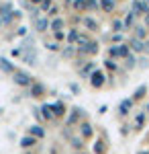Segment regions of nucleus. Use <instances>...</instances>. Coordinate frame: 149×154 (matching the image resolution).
Here are the masks:
<instances>
[{"label": "nucleus", "mask_w": 149, "mask_h": 154, "mask_svg": "<svg viewBox=\"0 0 149 154\" xmlns=\"http://www.w3.org/2000/svg\"><path fill=\"white\" fill-rule=\"evenodd\" d=\"M133 23H135V14H133V12H129V14H127V19H125V27L129 29Z\"/></svg>", "instance_id": "nucleus-25"}, {"label": "nucleus", "mask_w": 149, "mask_h": 154, "mask_svg": "<svg viewBox=\"0 0 149 154\" xmlns=\"http://www.w3.org/2000/svg\"><path fill=\"white\" fill-rule=\"evenodd\" d=\"M143 45H145V41H141L137 37H133V39L129 41V48L133 49V51H143Z\"/></svg>", "instance_id": "nucleus-5"}, {"label": "nucleus", "mask_w": 149, "mask_h": 154, "mask_svg": "<svg viewBox=\"0 0 149 154\" xmlns=\"http://www.w3.org/2000/svg\"><path fill=\"white\" fill-rule=\"evenodd\" d=\"M102 8L106 12H112V8H115V0H102Z\"/></svg>", "instance_id": "nucleus-19"}, {"label": "nucleus", "mask_w": 149, "mask_h": 154, "mask_svg": "<svg viewBox=\"0 0 149 154\" xmlns=\"http://www.w3.org/2000/svg\"><path fill=\"white\" fill-rule=\"evenodd\" d=\"M135 37L143 41V37H145V27H135Z\"/></svg>", "instance_id": "nucleus-24"}, {"label": "nucleus", "mask_w": 149, "mask_h": 154, "mask_svg": "<svg viewBox=\"0 0 149 154\" xmlns=\"http://www.w3.org/2000/svg\"><path fill=\"white\" fill-rule=\"evenodd\" d=\"M143 51H145V54H149V41H145V45H143Z\"/></svg>", "instance_id": "nucleus-39"}, {"label": "nucleus", "mask_w": 149, "mask_h": 154, "mask_svg": "<svg viewBox=\"0 0 149 154\" xmlns=\"http://www.w3.org/2000/svg\"><path fill=\"white\" fill-rule=\"evenodd\" d=\"M80 111H82V109H74V113H72V117L68 119V123H74V121L78 119V115H80Z\"/></svg>", "instance_id": "nucleus-28"}, {"label": "nucleus", "mask_w": 149, "mask_h": 154, "mask_svg": "<svg viewBox=\"0 0 149 154\" xmlns=\"http://www.w3.org/2000/svg\"><path fill=\"white\" fill-rule=\"evenodd\" d=\"M0 70L6 72V74H10V72L14 74V72H16V70H14V66H12V64H10L6 58H0Z\"/></svg>", "instance_id": "nucleus-4"}, {"label": "nucleus", "mask_w": 149, "mask_h": 154, "mask_svg": "<svg viewBox=\"0 0 149 154\" xmlns=\"http://www.w3.org/2000/svg\"><path fill=\"white\" fill-rule=\"evenodd\" d=\"M41 111H43V117L45 119H53V115H55V113H53V105H43Z\"/></svg>", "instance_id": "nucleus-10"}, {"label": "nucleus", "mask_w": 149, "mask_h": 154, "mask_svg": "<svg viewBox=\"0 0 149 154\" xmlns=\"http://www.w3.org/2000/svg\"><path fill=\"white\" fill-rule=\"evenodd\" d=\"M47 27H51V23H49L47 19H37V21H35V29H37V31H47Z\"/></svg>", "instance_id": "nucleus-7"}, {"label": "nucleus", "mask_w": 149, "mask_h": 154, "mask_svg": "<svg viewBox=\"0 0 149 154\" xmlns=\"http://www.w3.org/2000/svg\"><path fill=\"white\" fill-rule=\"evenodd\" d=\"M33 144H35L33 136H25L23 140H21V146H23V148H29V146H33Z\"/></svg>", "instance_id": "nucleus-16"}, {"label": "nucleus", "mask_w": 149, "mask_h": 154, "mask_svg": "<svg viewBox=\"0 0 149 154\" xmlns=\"http://www.w3.org/2000/svg\"><path fill=\"white\" fill-rule=\"evenodd\" d=\"M135 62H137L135 56H129V58H127V68H135Z\"/></svg>", "instance_id": "nucleus-30"}, {"label": "nucleus", "mask_w": 149, "mask_h": 154, "mask_svg": "<svg viewBox=\"0 0 149 154\" xmlns=\"http://www.w3.org/2000/svg\"><path fill=\"white\" fill-rule=\"evenodd\" d=\"M53 113H55V115H63V113H66L63 103H55V105H53Z\"/></svg>", "instance_id": "nucleus-21"}, {"label": "nucleus", "mask_w": 149, "mask_h": 154, "mask_svg": "<svg viewBox=\"0 0 149 154\" xmlns=\"http://www.w3.org/2000/svg\"><path fill=\"white\" fill-rule=\"evenodd\" d=\"M129 51H131V48H129V43H121V45H118V58H129V56H131V54H129Z\"/></svg>", "instance_id": "nucleus-8"}, {"label": "nucleus", "mask_w": 149, "mask_h": 154, "mask_svg": "<svg viewBox=\"0 0 149 154\" xmlns=\"http://www.w3.org/2000/svg\"><path fill=\"white\" fill-rule=\"evenodd\" d=\"M31 2H43V0H31Z\"/></svg>", "instance_id": "nucleus-42"}, {"label": "nucleus", "mask_w": 149, "mask_h": 154, "mask_svg": "<svg viewBox=\"0 0 149 154\" xmlns=\"http://www.w3.org/2000/svg\"><path fill=\"white\" fill-rule=\"evenodd\" d=\"M55 39L61 41V39H63V31H57V33H55Z\"/></svg>", "instance_id": "nucleus-37"}, {"label": "nucleus", "mask_w": 149, "mask_h": 154, "mask_svg": "<svg viewBox=\"0 0 149 154\" xmlns=\"http://www.w3.org/2000/svg\"><path fill=\"white\" fill-rule=\"evenodd\" d=\"M133 107V101L131 99H125L123 103H121V107H118V111H121V115H125V113H129V109Z\"/></svg>", "instance_id": "nucleus-9"}, {"label": "nucleus", "mask_w": 149, "mask_h": 154, "mask_svg": "<svg viewBox=\"0 0 149 154\" xmlns=\"http://www.w3.org/2000/svg\"><path fill=\"white\" fill-rule=\"evenodd\" d=\"M92 68H94V66H92V64H88V66H86V68H84V72H86V74H88V72H92Z\"/></svg>", "instance_id": "nucleus-38"}, {"label": "nucleus", "mask_w": 149, "mask_h": 154, "mask_svg": "<svg viewBox=\"0 0 149 154\" xmlns=\"http://www.w3.org/2000/svg\"><path fill=\"white\" fill-rule=\"evenodd\" d=\"M78 31H76V29H72V31H69V35H68V41H72V43H78Z\"/></svg>", "instance_id": "nucleus-22"}, {"label": "nucleus", "mask_w": 149, "mask_h": 154, "mask_svg": "<svg viewBox=\"0 0 149 154\" xmlns=\"http://www.w3.org/2000/svg\"><path fill=\"white\" fill-rule=\"evenodd\" d=\"M80 54H98V43L96 41H90L86 48H80Z\"/></svg>", "instance_id": "nucleus-6"}, {"label": "nucleus", "mask_w": 149, "mask_h": 154, "mask_svg": "<svg viewBox=\"0 0 149 154\" xmlns=\"http://www.w3.org/2000/svg\"><path fill=\"white\" fill-rule=\"evenodd\" d=\"M35 60H37V54H35L33 49L31 51H25V62L27 64H35Z\"/></svg>", "instance_id": "nucleus-14"}, {"label": "nucleus", "mask_w": 149, "mask_h": 154, "mask_svg": "<svg viewBox=\"0 0 149 154\" xmlns=\"http://www.w3.org/2000/svg\"><path fill=\"white\" fill-rule=\"evenodd\" d=\"M90 84L94 86V88H100V86L104 84V74L100 70H94L92 76H90Z\"/></svg>", "instance_id": "nucleus-2"}, {"label": "nucleus", "mask_w": 149, "mask_h": 154, "mask_svg": "<svg viewBox=\"0 0 149 154\" xmlns=\"http://www.w3.org/2000/svg\"><path fill=\"white\" fill-rule=\"evenodd\" d=\"M61 27H63V19H53V21H51V27H49V29H53V31L57 33V31H61Z\"/></svg>", "instance_id": "nucleus-13"}, {"label": "nucleus", "mask_w": 149, "mask_h": 154, "mask_svg": "<svg viewBox=\"0 0 149 154\" xmlns=\"http://www.w3.org/2000/svg\"><path fill=\"white\" fill-rule=\"evenodd\" d=\"M41 8L43 11H51V0H43L41 2Z\"/></svg>", "instance_id": "nucleus-32"}, {"label": "nucleus", "mask_w": 149, "mask_h": 154, "mask_svg": "<svg viewBox=\"0 0 149 154\" xmlns=\"http://www.w3.org/2000/svg\"><path fill=\"white\" fill-rule=\"evenodd\" d=\"M0 23H2V21H0Z\"/></svg>", "instance_id": "nucleus-45"}, {"label": "nucleus", "mask_w": 149, "mask_h": 154, "mask_svg": "<svg viewBox=\"0 0 149 154\" xmlns=\"http://www.w3.org/2000/svg\"><path fill=\"white\" fill-rule=\"evenodd\" d=\"M74 54V48H66L63 49V56H72Z\"/></svg>", "instance_id": "nucleus-36"}, {"label": "nucleus", "mask_w": 149, "mask_h": 154, "mask_svg": "<svg viewBox=\"0 0 149 154\" xmlns=\"http://www.w3.org/2000/svg\"><path fill=\"white\" fill-rule=\"evenodd\" d=\"M143 123H145V113H139L137 117H135V130H141Z\"/></svg>", "instance_id": "nucleus-15"}, {"label": "nucleus", "mask_w": 149, "mask_h": 154, "mask_svg": "<svg viewBox=\"0 0 149 154\" xmlns=\"http://www.w3.org/2000/svg\"><path fill=\"white\" fill-rule=\"evenodd\" d=\"M147 4H149V0H147Z\"/></svg>", "instance_id": "nucleus-44"}, {"label": "nucleus", "mask_w": 149, "mask_h": 154, "mask_svg": "<svg viewBox=\"0 0 149 154\" xmlns=\"http://www.w3.org/2000/svg\"><path fill=\"white\" fill-rule=\"evenodd\" d=\"M14 82L19 86H29L31 84V76L27 72H14Z\"/></svg>", "instance_id": "nucleus-3"}, {"label": "nucleus", "mask_w": 149, "mask_h": 154, "mask_svg": "<svg viewBox=\"0 0 149 154\" xmlns=\"http://www.w3.org/2000/svg\"><path fill=\"white\" fill-rule=\"evenodd\" d=\"M31 134H33L35 138H43V136H45L43 128H39V125H33V128H31Z\"/></svg>", "instance_id": "nucleus-18"}, {"label": "nucleus", "mask_w": 149, "mask_h": 154, "mask_svg": "<svg viewBox=\"0 0 149 154\" xmlns=\"http://www.w3.org/2000/svg\"><path fill=\"white\" fill-rule=\"evenodd\" d=\"M112 29H115L116 33H121V31H125V23L123 21H115L112 23Z\"/></svg>", "instance_id": "nucleus-23"}, {"label": "nucleus", "mask_w": 149, "mask_h": 154, "mask_svg": "<svg viewBox=\"0 0 149 154\" xmlns=\"http://www.w3.org/2000/svg\"><path fill=\"white\" fill-rule=\"evenodd\" d=\"M43 91H45L43 84H33V86H31V95H33V97H41V95H43Z\"/></svg>", "instance_id": "nucleus-12"}, {"label": "nucleus", "mask_w": 149, "mask_h": 154, "mask_svg": "<svg viewBox=\"0 0 149 154\" xmlns=\"http://www.w3.org/2000/svg\"><path fill=\"white\" fill-rule=\"evenodd\" d=\"M94 152H96V154H102L104 152V146H102V142H100V140L94 144Z\"/></svg>", "instance_id": "nucleus-27"}, {"label": "nucleus", "mask_w": 149, "mask_h": 154, "mask_svg": "<svg viewBox=\"0 0 149 154\" xmlns=\"http://www.w3.org/2000/svg\"><path fill=\"white\" fill-rule=\"evenodd\" d=\"M2 111H4V109H2V107H0V115H2Z\"/></svg>", "instance_id": "nucleus-43"}, {"label": "nucleus", "mask_w": 149, "mask_h": 154, "mask_svg": "<svg viewBox=\"0 0 149 154\" xmlns=\"http://www.w3.org/2000/svg\"><path fill=\"white\" fill-rule=\"evenodd\" d=\"M88 43H90V39H88L86 35H80V37H78V49H80V48H86Z\"/></svg>", "instance_id": "nucleus-20"}, {"label": "nucleus", "mask_w": 149, "mask_h": 154, "mask_svg": "<svg viewBox=\"0 0 149 154\" xmlns=\"http://www.w3.org/2000/svg\"><path fill=\"white\" fill-rule=\"evenodd\" d=\"M145 91H147V88H145V86H139L137 91H135V99H141V97L145 95Z\"/></svg>", "instance_id": "nucleus-29"}, {"label": "nucleus", "mask_w": 149, "mask_h": 154, "mask_svg": "<svg viewBox=\"0 0 149 154\" xmlns=\"http://www.w3.org/2000/svg\"><path fill=\"white\" fill-rule=\"evenodd\" d=\"M96 6H98L96 0H88V8H96Z\"/></svg>", "instance_id": "nucleus-35"}, {"label": "nucleus", "mask_w": 149, "mask_h": 154, "mask_svg": "<svg viewBox=\"0 0 149 154\" xmlns=\"http://www.w3.org/2000/svg\"><path fill=\"white\" fill-rule=\"evenodd\" d=\"M139 154H149V150H143V152H139Z\"/></svg>", "instance_id": "nucleus-41"}, {"label": "nucleus", "mask_w": 149, "mask_h": 154, "mask_svg": "<svg viewBox=\"0 0 149 154\" xmlns=\"http://www.w3.org/2000/svg\"><path fill=\"white\" fill-rule=\"evenodd\" d=\"M74 6H76L78 11H84V8H88V2H84V0H76Z\"/></svg>", "instance_id": "nucleus-26"}, {"label": "nucleus", "mask_w": 149, "mask_h": 154, "mask_svg": "<svg viewBox=\"0 0 149 154\" xmlns=\"http://www.w3.org/2000/svg\"><path fill=\"white\" fill-rule=\"evenodd\" d=\"M82 136H84V138H90L92 136V125L90 123H82Z\"/></svg>", "instance_id": "nucleus-17"}, {"label": "nucleus", "mask_w": 149, "mask_h": 154, "mask_svg": "<svg viewBox=\"0 0 149 154\" xmlns=\"http://www.w3.org/2000/svg\"><path fill=\"white\" fill-rule=\"evenodd\" d=\"M106 68H108V70H115V68H116V64L112 62V60H106Z\"/></svg>", "instance_id": "nucleus-33"}, {"label": "nucleus", "mask_w": 149, "mask_h": 154, "mask_svg": "<svg viewBox=\"0 0 149 154\" xmlns=\"http://www.w3.org/2000/svg\"><path fill=\"white\" fill-rule=\"evenodd\" d=\"M82 23L86 25V27H88L90 31H96V29H98V23H96L94 19H90V17H86V19H82Z\"/></svg>", "instance_id": "nucleus-11"}, {"label": "nucleus", "mask_w": 149, "mask_h": 154, "mask_svg": "<svg viewBox=\"0 0 149 154\" xmlns=\"http://www.w3.org/2000/svg\"><path fill=\"white\" fill-rule=\"evenodd\" d=\"M47 48L51 49V51H57V49H59V45H57V43H47Z\"/></svg>", "instance_id": "nucleus-34"}, {"label": "nucleus", "mask_w": 149, "mask_h": 154, "mask_svg": "<svg viewBox=\"0 0 149 154\" xmlns=\"http://www.w3.org/2000/svg\"><path fill=\"white\" fill-rule=\"evenodd\" d=\"M131 12H133V14H147L149 12V4L147 2H141V0H135Z\"/></svg>", "instance_id": "nucleus-1"}, {"label": "nucleus", "mask_w": 149, "mask_h": 154, "mask_svg": "<svg viewBox=\"0 0 149 154\" xmlns=\"http://www.w3.org/2000/svg\"><path fill=\"white\" fill-rule=\"evenodd\" d=\"M145 25H149V12L145 14Z\"/></svg>", "instance_id": "nucleus-40"}, {"label": "nucleus", "mask_w": 149, "mask_h": 154, "mask_svg": "<svg viewBox=\"0 0 149 154\" xmlns=\"http://www.w3.org/2000/svg\"><path fill=\"white\" fill-rule=\"evenodd\" d=\"M108 54H110L112 58H118V45H112V48L108 49Z\"/></svg>", "instance_id": "nucleus-31"}]
</instances>
